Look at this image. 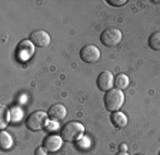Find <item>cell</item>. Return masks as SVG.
Here are the masks:
<instances>
[{"mask_svg": "<svg viewBox=\"0 0 160 155\" xmlns=\"http://www.w3.org/2000/svg\"><path fill=\"white\" fill-rule=\"evenodd\" d=\"M124 104V94L117 88H113L104 94V108L109 112H116Z\"/></svg>", "mask_w": 160, "mask_h": 155, "instance_id": "6da1fadb", "label": "cell"}, {"mask_svg": "<svg viewBox=\"0 0 160 155\" xmlns=\"http://www.w3.org/2000/svg\"><path fill=\"white\" fill-rule=\"evenodd\" d=\"M83 135H84V126L80 122H76V121L67 122L62 128V132H60V136L63 138V141H67V142L77 141Z\"/></svg>", "mask_w": 160, "mask_h": 155, "instance_id": "7a4b0ae2", "label": "cell"}, {"mask_svg": "<svg viewBox=\"0 0 160 155\" xmlns=\"http://www.w3.org/2000/svg\"><path fill=\"white\" fill-rule=\"evenodd\" d=\"M47 118L49 115L47 112H43V111H36V112H32L29 115V118L26 119V128L29 131H40V129L46 128L47 125Z\"/></svg>", "mask_w": 160, "mask_h": 155, "instance_id": "3957f363", "label": "cell"}, {"mask_svg": "<svg viewBox=\"0 0 160 155\" xmlns=\"http://www.w3.org/2000/svg\"><path fill=\"white\" fill-rule=\"evenodd\" d=\"M122 32L116 27H109V29H104L100 35V42L107 47H114L116 45L120 43L122 40Z\"/></svg>", "mask_w": 160, "mask_h": 155, "instance_id": "277c9868", "label": "cell"}, {"mask_svg": "<svg viewBox=\"0 0 160 155\" xmlns=\"http://www.w3.org/2000/svg\"><path fill=\"white\" fill-rule=\"evenodd\" d=\"M80 59L84 63H96L100 59V51L94 45H86L80 51Z\"/></svg>", "mask_w": 160, "mask_h": 155, "instance_id": "5b68a950", "label": "cell"}, {"mask_svg": "<svg viewBox=\"0 0 160 155\" xmlns=\"http://www.w3.org/2000/svg\"><path fill=\"white\" fill-rule=\"evenodd\" d=\"M96 85L102 92H107V91H110V89H113V86H114L113 73H112L110 71H103L99 76H97Z\"/></svg>", "mask_w": 160, "mask_h": 155, "instance_id": "8992f818", "label": "cell"}, {"mask_svg": "<svg viewBox=\"0 0 160 155\" xmlns=\"http://www.w3.org/2000/svg\"><path fill=\"white\" fill-rule=\"evenodd\" d=\"M29 40L36 47H46L50 45V35L43 29H39V30H34L30 33Z\"/></svg>", "mask_w": 160, "mask_h": 155, "instance_id": "52a82bcc", "label": "cell"}, {"mask_svg": "<svg viewBox=\"0 0 160 155\" xmlns=\"http://www.w3.org/2000/svg\"><path fill=\"white\" fill-rule=\"evenodd\" d=\"M63 145V138L59 135H47L43 141V148L46 149L49 154L57 152Z\"/></svg>", "mask_w": 160, "mask_h": 155, "instance_id": "ba28073f", "label": "cell"}, {"mask_svg": "<svg viewBox=\"0 0 160 155\" xmlns=\"http://www.w3.org/2000/svg\"><path fill=\"white\" fill-rule=\"evenodd\" d=\"M47 115H49V118L52 119V121L60 122V121H63V119L66 118L67 109H66V106H64V105L56 104V105H53V106H50V108H49Z\"/></svg>", "mask_w": 160, "mask_h": 155, "instance_id": "9c48e42d", "label": "cell"}, {"mask_svg": "<svg viewBox=\"0 0 160 155\" xmlns=\"http://www.w3.org/2000/svg\"><path fill=\"white\" fill-rule=\"evenodd\" d=\"M34 52V45L30 40H23L20 42L19 46H17V56L22 61H27Z\"/></svg>", "mask_w": 160, "mask_h": 155, "instance_id": "30bf717a", "label": "cell"}, {"mask_svg": "<svg viewBox=\"0 0 160 155\" xmlns=\"http://www.w3.org/2000/svg\"><path fill=\"white\" fill-rule=\"evenodd\" d=\"M110 121H112L113 126H116V128H124L127 125V116L123 114V112L116 111V112H112Z\"/></svg>", "mask_w": 160, "mask_h": 155, "instance_id": "8fae6325", "label": "cell"}, {"mask_svg": "<svg viewBox=\"0 0 160 155\" xmlns=\"http://www.w3.org/2000/svg\"><path fill=\"white\" fill-rule=\"evenodd\" d=\"M0 147H2L3 151H7V149H10L13 147V136L9 132L4 131V129L0 134Z\"/></svg>", "mask_w": 160, "mask_h": 155, "instance_id": "7c38bea8", "label": "cell"}, {"mask_svg": "<svg viewBox=\"0 0 160 155\" xmlns=\"http://www.w3.org/2000/svg\"><path fill=\"white\" fill-rule=\"evenodd\" d=\"M114 86H116L117 89H120V91L126 89L127 86H129V76H127L126 73L116 75V78H114Z\"/></svg>", "mask_w": 160, "mask_h": 155, "instance_id": "4fadbf2b", "label": "cell"}, {"mask_svg": "<svg viewBox=\"0 0 160 155\" xmlns=\"http://www.w3.org/2000/svg\"><path fill=\"white\" fill-rule=\"evenodd\" d=\"M149 46L153 51H160V32H154L149 37Z\"/></svg>", "mask_w": 160, "mask_h": 155, "instance_id": "5bb4252c", "label": "cell"}, {"mask_svg": "<svg viewBox=\"0 0 160 155\" xmlns=\"http://www.w3.org/2000/svg\"><path fill=\"white\" fill-rule=\"evenodd\" d=\"M0 115H2V129H4L9 124L10 119V109L7 108L6 105H2V108H0Z\"/></svg>", "mask_w": 160, "mask_h": 155, "instance_id": "9a60e30c", "label": "cell"}, {"mask_svg": "<svg viewBox=\"0 0 160 155\" xmlns=\"http://www.w3.org/2000/svg\"><path fill=\"white\" fill-rule=\"evenodd\" d=\"M22 115H23V112H22L20 108H12L10 109V119H12L13 122H19L20 119H22Z\"/></svg>", "mask_w": 160, "mask_h": 155, "instance_id": "2e32d148", "label": "cell"}, {"mask_svg": "<svg viewBox=\"0 0 160 155\" xmlns=\"http://www.w3.org/2000/svg\"><path fill=\"white\" fill-rule=\"evenodd\" d=\"M107 3H109V4H112V6H116V7H119V6H123V4L126 3V0H109Z\"/></svg>", "mask_w": 160, "mask_h": 155, "instance_id": "e0dca14e", "label": "cell"}, {"mask_svg": "<svg viewBox=\"0 0 160 155\" xmlns=\"http://www.w3.org/2000/svg\"><path fill=\"white\" fill-rule=\"evenodd\" d=\"M47 154H49V152H47L43 147H39V148H36V151H34V155H47Z\"/></svg>", "mask_w": 160, "mask_h": 155, "instance_id": "ac0fdd59", "label": "cell"}, {"mask_svg": "<svg viewBox=\"0 0 160 155\" xmlns=\"http://www.w3.org/2000/svg\"><path fill=\"white\" fill-rule=\"evenodd\" d=\"M126 149H127V147H126V145H124V144H122V145H120V151H122V152H126Z\"/></svg>", "mask_w": 160, "mask_h": 155, "instance_id": "d6986e66", "label": "cell"}, {"mask_svg": "<svg viewBox=\"0 0 160 155\" xmlns=\"http://www.w3.org/2000/svg\"><path fill=\"white\" fill-rule=\"evenodd\" d=\"M116 155H129V154H127V152H122V151H120L119 154H116Z\"/></svg>", "mask_w": 160, "mask_h": 155, "instance_id": "ffe728a7", "label": "cell"}]
</instances>
